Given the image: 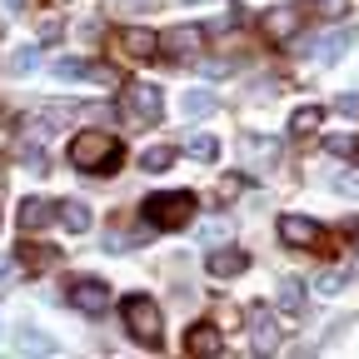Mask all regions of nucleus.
<instances>
[{
    "mask_svg": "<svg viewBox=\"0 0 359 359\" xmlns=\"http://www.w3.org/2000/svg\"><path fill=\"white\" fill-rule=\"evenodd\" d=\"M65 155H70V165L85 170V175H115V170H120V140H115V135H105V130L75 135Z\"/></svg>",
    "mask_w": 359,
    "mask_h": 359,
    "instance_id": "nucleus-1",
    "label": "nucleus"
},
{
    "mask_svg": "<svg viewBox=\"0 0 359 359\" xmlns=\"http://www.w3.org/2000/svg\"><path fill=\"white\" fill-rule=\"evenodd\" d=\"M120 314H125V330L140 339L145 349H160V334H165V320H160V304L150 299V294H130L125 304H120Z\"/></svg>",
    "mask_w": 359,
    "mask_h": 359,
    "instance_id": "nucleus-2",
    "label": "nucleus"
},
{
    "mask_svg": "<svg viewBox=\"0 0 359 359\" xmlns=\"http://www.w3.org/2000/svg\"><path fill=\"white\" fill-rule=\"evenodd\" d=\"M145 215H150L155 230L190 224V219H195V195H190V190H160V195H145Z\"/></svg>",
    "mask_w": 359,
    "mask_h": 359,
    "instance_id": "nucleus-3",
    "label": "nucleus"
},
{
    "mask_svg": "<svg viewBox=\"0 0 359 359\" xmlns=\"http://www.w3.org/2000/svg\"><path fill=\"white\" fill-rule=\"evenodd\" d=\"M125 115L140 120V125H155V120L165 115L160 90H155V85H130V90H125Z\"/></svg>",
    "mask_w": 359,
    "mask_h": 359,
    "instance_id": "nucleus-4",
    "label": "nucleus"
},
{
    "mask_svg": "<svg viewBox=\"0 0 359 359\" xmlns=\"http://www.w3.org/2000/svg\"><path fill=\"white\" fill-rule=\"evenodd\" d=\"M160 45H165L175 60H195V55H200V45H205V30H195V25H175V30L160 35Z\"/></svg>",
    "mask_w": 359,
    "mask_h": 359,
    "instance_id": "nucleus-5",
    "label": "nucleus"
},
{
    "mask_svg": "<svg viewBox=\"0 0 359 359\" xmlns=\"http://www.w3.org/2000/svg\"><path fill=\"white\" fill-rule=\"evenodd\" d=\"M20 230L30 235V230H45V224H50V219H60V205L55 200H45V195H30V200H20Z\"/></svg>",
    "mask_w": 359,
    "mask_h": 359,
    "instance_id": "nucleus-6",
    "label": "nucleus"
},
{
    "mask_svg": "<svg viewBox=\"0 0 359 359\" xmlns=\"http://www.w3.org/2000/svg\"><path fill=\"white\" fill-rule=\"evenodd\" d=\"M245 320H250V334H255V349L269 354V349H280V330H275V314H269L264 304L245 309Z\"/></svg>",
    "mask_w": 359,
    "mask_h": 359,
    "instance_id": "nucleus-7",
    "label": "nucleus"
},
{
    "mask_svg": "<svg viewBox=\"0 0 359 359\" xmlns=\"http://www.w3.org/2000/svg\"><path fill=\"white\" fill-rule=\"evenodd\" d=\"M120 50H125L130 60H150V55L160 50V35L145 30V25H125V30H120Z\"/></svg>",
    "mask_w": 359,
    "mask_h": 359,
    "instance_id": "nucleus-8",
    "label": "nucleus"
},
{
    "mask_svg": "<svg viewBox=\"0 0 359 359\" xmlns=\"http://www.w3.org/2000/svg\"><path fill=\"white\" fill-rule=\"evenodd\" d=\"M70 304H75V309H85V314H105L110 290H105L100 280H75V285H70Z\"/></svg>",
    "mask_w": 359,
    "mask_h": 359,
    "instance_id": "nucleus-9",
    "label": "nucleus"
},
{
    "mask_svg": "<svg viewBox=\"0 0 359 359\" xmlns=\"http://www.w3.org/2000/svg\"><path fill=\"white\" fill-rule=\"evenodd\" d=\"M280 240H285V245H294V250H304V245L320 240V224L304 219V215H280Z\"/></svg>",
    "mask_w": 359,
    "mask_h": 359,
    "instance_id": "nucleus-10",
    "label": "nucleus"
},
{
    "mask_svg": "<svg viewBox=\"0 0 359 359\" xmlns=\"http://www.w3.org/2000/svg\"><path fill=\"white\" fill-rule=\"evenodd\" d=\"M185 349H190V354H200V359L224 354V334H219V325H195V330L185 334Z\"/></svg>",
    "mask_w": 359,
    "mask_h": 359,
    "instance_id": "nucleus-11",
    "label": "nucleus"
},
{
    "mask_svg": "<svg viewBox=\"0 0 359 359\" xmlns=\"http://www.w3.org/2000/svg\"><path fill=\"white\" fill-rule=\"evenodd\" d=\"M299 20H304V11L280 6V11H269V15H264V35H269V40H290V35L299 30Z\"/></svg>",
    "mask_w": 359,
    "mask_h": 359,
    "instance_id": "nucleus-12",
    "label": "nucleus"
},
{
    "mask_svg": "<svg viewBox=\"0 0 359 359\" xmlns=\"http://www.w3.org/2000/svg\"><path fill=\"white\" fill-rule=\"evenodd\" d=\"M245 269H250V255H240V250L210 255V275H215V280H235V275H245Z\"/></svg>",
    "mask_w": 359,
    "mask_h": 359,
    "instance_id": "nucleus-13",
    "label": "nucleus"
},
{
    "mask_svg": "<svg viewBox=\"0 0 359 359\" xmlns=\"http://www.w3.org/2000/svg\"><path fill=\"white\" fill-rule=\"evenodd\" d=\"M349 40H354V30H349V25H339V30L320 35V40H314V60H339V55L349 50Z\"/></svg>",
    "mask_w": 359,
    "mask_h": 359,
    "instance_id": "nucleus-14",
    "label": "nucleus"
},
{
    "mask_svg": "<svg viewBox=\"0 0 359 359\" xmlns=\"http://www.w3.org/2000/svg\"><path fill=\"white\" fill-rule=\"evenodd\" d=\"M60 224H65L70 235H85V230H90V205H85V200H65V205H60Z\"/></svg>",
    "mask_w": 359,
    "mask_h": 359,
    "instance_id": "nucleus-15",
    "label": "nucleus"
},
{
    "mask_svg": "<svg viewBox=\"0 0 359 359\" xmlns=\"http://www.w3.org/2000/svg\"><path fill=\"white\" fill-rule=\"evenodd\" d=\"M320 125H325V110H320V105H304V110L290 115V135H314Z\"/></svg>",
    "mask_w": 359,
    "mask_h": 359,
    "instance_id": "nucleus-16",
    "label": "nucleus"
},
{
    "mask_svg": "<svg viewBox=\"0 0 359 359\" xmlns=\"http://www.w3.org/2000/svg\"><path fill=\"white\" fill-rule=\"evenodd\" d=\"M215 95H210V90H190V95H185V115L190 120H205V115H215Z\"/></svg>",
    "mask_w": 359,
    "mask_h": 359,
    "instance_id": "nucleus-17",
    "label": "nucleus"
},
{
    "mask_svg": "<svg viewBox=\"0 0 359 359\" xmlns=\"http://www.w3.org/2000/svg\"><path fill=\"white\" fill-rule=\"evenodd\" d=\"M309 290L314 294H339L344 290V269H320V275L309 280Z\"/></svg>",
    "mask_w": 359,
    "mask_h": 359,
    "instance_id": "nucleus-18",
    "label": "nucleus"
},
{
    "mask_svg": "<svg viewBox=\"0 0 359 359\" xmlns=\"http://www.w3.org/2000/svg\"><path fill=\"white\" fill-rule=\"evenodd\" d=\"M280 309H285V314H299V309H304V290H299V280H285V285H280Z\"/></svg>",
    "mask_w": 359,
    "mask_h": 359,
    "instance_id": "nucleus-19",
    "label": "nucleus"
},
{
    "mask_svg": "<svg viewBox=\"0 0 359 359\" xmlns=\"http://www.w3.org/2000/svg\"><path fill=\"white\" fill-rule=\"evenodd\" d=\"M190 160H215L219 155V140H215V135H190Z\"/></svg>",
    "mask_w": 359,
    "mask_h": 359,
    "instance_id": "nucleus-20",
    "label": "nucleus"
},
{
    "mask_svg": "<svg viewBox=\"0 0 359 359\" xmlns=\"http://www.w3.org/2000/svg\"><path fill=\"white\" fill-rule=\"evenodd\" d=\"M230 235H235L230 219H210V224H200V240H205V245H224Z\"/></svg>",
    "mask_w": 359,
    "mask_h": 359,
    "instance_id": "nucleus-21",
    "label": "nucleus"
},
{
    "mask_svg": "<svg viewBox=\"0 0 359 359\" xmlns=\"http://www.w3.org/2000/svg\"><path fill=\"white\" fill-rule=\"evenodd\" d=\"M325 150H330V155H344V160H349V155L359 150V140H354V135H325Z\"/></svg>",
    "mask_w": 359,
    "mask_h": 359,
    "instance_id": "nucleus-22",
    "label": "nucleus"
},
{
    "mask_svg": "<svg viewBox=\"0 0 359 359\" xmlns=\"http://www.w3.org/2000/svg\"><path fill=\"white\" fill-rule=\"evenodd\" d=\"M170 165H175V150H165V145L145 150V170H155V175H160V170H170Z\"/></svg>",
    "mask_w": 359,
    "mask_h": 359,
    "instance_id": "nucleus-23",
    "label": "nucleus"
},
{
    "mask_svg": "<svg viewBox=\"0 0 359 359\" xmlns=\"http://www.w3.org/2000/svg\"><path fill=\"white\" fill-rule=\"evenodd\" d=\"M20 354H55V344H50V339H40V334H30V330H25V334H20Z\"/></svg>",
    "mask_w": 359,
    "mask_h": 359,
    "instance_id": "nucleus-24",
    "label": "nucleus"
},
{
    "mask_svg": "<svg viewBox=\"0 0 359 359\" xmlns=\"http://www.w3.org/2000/svg\"><path fill=\"white\" fill-rule=\"evenodd\" d=\"M20 259H25L30 269H45V264L55 259V250H25V245H20Z\"/></svg>",
    "mask_w": 359,
    "mask_h": 359,
    "instance_id": "nucleus-25",
    "label": "nucleus"
},
{
    "mask_svg": "<svg viewBox=\"0 0 359 359\" xmlns=\"http://www.w3.org/2000/svg\"><path fill=\"white\" fill-rule=\"evenodd\" d=\"M35 65H40V50H35V45H30V50H20V55L11 60V70H15V75H25V70H35Z\"/></svg>",
    "mask_w": 359,
    "mask_h": 359,
    "instance_id": "nucleus-26",
    "label": "nucleus"
},
{
    "mask_svg": "<svg viewBox=\"0 0 359 359\" xmlns=\"http://www.w3.org/2000/svg\"><path fill=\"white\" fill-rule=\"evenodd\" d=\"M314 11H320L325 20H339V15H349V6H344V0H320Z\"/></svg>",
    "mask_w": 359,
    "mask_h": 359,
    "instance_id": "nucleus-27",
    "label": "nucleus"
},
{
    "mask_svg": "<svg viewBox=\"0 0 359 359\" xmlns=\"http://www.w3.org/2000/svg\"><path fill=\"white\" fill-rule=\"evenodd\" d=\"M240 190H245V180H240V175H224V180H219V200H235Z\"/></svg>",
    "mask_w": 359,
    "mask_h": 359,
    "instance_id": "nucleus-28",
    "label": "nucleus"
},
{
    "mask_svg": "<svg viewBox=\"0 0 359 359\" xmlns=\"http://www.w3.org/2000/svg\"><path fill=\"white\" fill-rule=\"evenodd\" d=\"M334 115L354 120V115H359V95H339V100H334Z\"/></svg>",
    "mask_w": 359,
    "mask_h": 359,
    "instance_id": "nucleus-29",
    "label": "nucleus"
},
{
    "mask_svg": "<svg viewBox=\"0 0 359 359\" xmlns=\"http://www.w3.org/2000/svg\"><path fill=\"white\" fill-rule=\"evenodd\" d=\"M60 35H65V25H60L55 15H45V20H40V40H60Z\"/></svg>",
    "mask_w": 359,
    "mask_h": 359,
    "instance_id": "nucleus-30",
    "label": "nucleus"
},
{
    "mask_svg": "<svg viewBox=\"0 0 359 359\" xmlns=\"http://www.w3.org/2000/svg\"><path fill=\"white\" fill-rule=\"evenodd\" d=\"M339 190H344V195H359V175H344V180H339Z\"/></svg>",
    "mask_w": 359,
    "mask_h": 359,
    "instance_id": "nucleus-31",
    "label": "nucleus"
},
{
    "mask_svg": "<svg viewBox=\"0 0 359 359\" xmlns=\"http://www.w3.org/2000/svg\"><path fill=\"white\" fill-rule=\"evenodd\" d=\"M11 269H15V264H11V259H6V255H0V275H11Z\"/></svg>",
    "mask_w": 359,
    "mask_h": 359,
    "instance_id": "nucleus-32",
    "label": "nucleus"
},
{
    "mask_svg": "<svg viewBox=\"0 0 359 359\" xmlns=\"http://www.w3.org/2000/svg\"><path fill=\"white\" fill-rule=\"evenodd\" d=\"M6 6H11V11H15V6H20V0H6Z\"/></svg>",
    "mask_w": 359,
    "mask_h": 359,
    "instance_id": "nucleus-33",
    "label": "nucleus"
}]
</instances>
